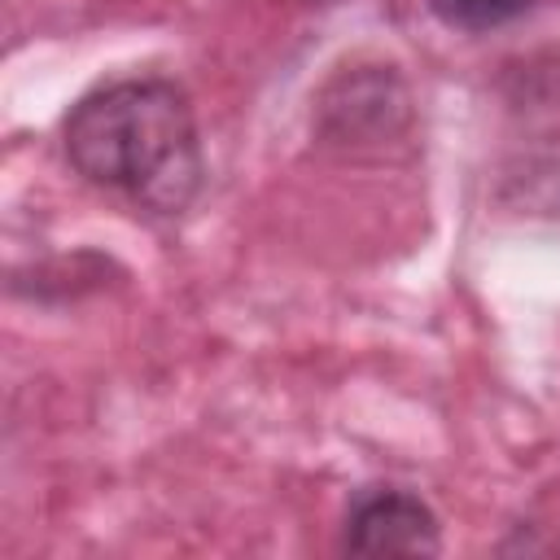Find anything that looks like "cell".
Returning <instances> with one entry per match:
<instances>
[{
    "instance_id": "cell-1",
    "label": "cell",
    "mask_w": 560,
    "mask_h": 560,
    "mask_svg": "<svg viewBox=\"0 0 560 560\" xmlns=\"http://www.w3.org/2000/svg\"><path fill=\"white\" fill-rule=\"evenodd\" d=\"M70 171L144 219H184L206 188V149L188 92L162 74L88 88L61 114Z\"/></svg>"
},
{
    "instance_id": "cell-2",
    "label": "cell",
    "mask_w": 560,
    "mask_h": 560,
    "mask_svg": "<svg viewBox=\"0 0 560 560\" xmlns=\"http://www.w3.org/2000/svg\"><path fill=\"white\" fill-rule=\"evenodd\" d=\"M337 547L346 556H438L442 521L407 486H359L341 516Z\"/></svg>"
},
{
    "instance_id": "cell-3",
    "label": "cell",
    "mask_w": 560,
    "mask_h": 560,
    "mask_svg": "<svg viewBox=\"0 0 560 560\" xmlns=\"http://www.w3.org/2000/svg\"><path fill=\"white\" fill-rule=\"evenodd\" d=\"M407 88L389 66H372L363 74H341L328 83L319 101V127L332 140L359 136H398L407 127Z\"/></svg>"
},
{
    "instance_id": "cell-4",
    "label": "cell",
    "mask_w": 560,
    "mask_h": 560,
    "mask_svg": "<svg viewBox=\"0 0 560 560\" xmlns=\"http://www.w3.org/2000/svg\"><path fill=\"white\" fill-rule=\"evenodd\" d=\"M109 271H122L109 254H92V249H79V254H61V258H48L31 271H18V276H31V289H18L13 298H31V302H48V289H61V302L70 298H83V293H96L105 289Z\"/></svg>"
},
{
    "instance_id": "cell-5",
    "label": "cell",
    "mask_w": 560,
    "mask_h": 560,
    "mask_svg": "<svg viewBox=\"0 0 560 560\" xmlns=\"http://www.w3.org/2000/svg\"><path fill=\"white\" fill-rule=\"evenodd\" d=\"M424 4L446 31H459V35L499 31L534 9V0H424Z\"/></svg>"
}]
</instances>
